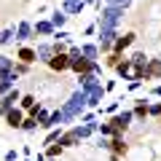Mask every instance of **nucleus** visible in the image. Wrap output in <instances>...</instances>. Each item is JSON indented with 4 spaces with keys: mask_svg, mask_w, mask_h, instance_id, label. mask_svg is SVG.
<instances>
[{
    "mask_svg": "<svg viewBox=\"0 0 161 161\" xmlns=\"http://www.w3.org/2000/svg\"><path fill=\"white\" fill-rule=\"evenodd\" d=\"M35 105H38L35 94H22V99H19V108H22V110H32Z\"/></svg>",
    "mask_w": 161,
    "mask_h": 161,
    "instance_id": "nucleus-25",
    "label": "nucleus"
},
{
    "mask_svg": "<svg viewBox=\"0 0 161 161\" xmlns=\"http://www.w3.org/2000/svg\"><path fill=\"white\" fill-rule=\"evenodd\" d=\"M14 32H16V43H27V40L35 35V30H32L30 22H19L16 27H14Z\"/></svg>",
    "mask_w": 161,
    "mask_h": 161,
    "instance_id": "nucleus-8",
    "label": "nucleus"
},
{
    "mask_svg": "<svg viewBox=\"0 0 161 161\" xmlns=\"http://www.w3.org/2000/svg\"><path fill=\"white\" fill-rule=\"evenodd\" d=\"M83 110H86V94H83V92L78 89V92H73V94H70V99L62 105L64 124H67V121H73V118H78V115L83 113Z\"/></svg>",
    "mask_w": 161,
    "mask_h": 161,
    "instance_id": "nucleus-2",
    "label": "nucleus"
},
{
    "mask_svg": "<svg viewBox=\"0 0 161 161\" xmlns=\"http://www.w3.org/2000/svg\"><path fill=\"white\" fill-rule=\"evenodd\" d=\"M14 86H16V83H14V80H11V78H8V75H6V78H0V99L6 97V94H8V92H11V89H14Z\"/></svg>",
    "mask_w": 161,
    "mask_h": 161,
    "instance_id": "nucleus-29",
    "label": "nucleus"
},
{
    "mask_svg": "<svg viewBox=\"0 0 161 161\" xmlns=\"http://www.w3.org/2000/svg\"><path fill=\"white\" fill-rule=\"evenodd\" d=\"M126 150H129V145H126V140H124V134H115V137H110V153L113 156H126Z\"/></svg>",
    "mask_w": 161,
    "mask_h": 161,
    "instance_id": "nucleus-10",
    "label": "nucleus"
},
{
    "mask_svg": "<svg viewBox=\"0 0 161 161\" xmlns=\"http://www.w3.org/2000/svg\"><path fill=\"white\" fill-rule=\"evenodd\" d=\"M115 73H118V78H124V80H134V64L124 57L118 64H115Z\"/></svg>",
    "mask_w": 161,
    "mask_h": 161,
    "instance_id": "nucleus-11",
    "label": "nucleus"
},
{
    "mask_svg": "<svg viewBox=\"0 0 161 161\" xmlns=\"http://www.w3.org/2000/svg\"><path fill=\"white\" fill-rule=\"evenodd\" d=\"M132 121H134V113L132 110H121V113H115V115H110V126L115 129V134H124L129 126H132Z\"/></svg>",
    "mask_w": 161,
    "mask_h": 161,
    "instance_id": "nucleus-3",
    "label": "nucleus"
},
{
    "mask_svg": "<svg viewBox=\"0 0 161 161\" xmlns=\"http://www.w3.org/2000/svg\"><path fill=\"white\" fill-rule=\"evenodd\" d=\"M32 30H35V35H40V38H51L57 30H54V24L48 22V19H40L38 24H32Z\"/></svg>",
    "mask_w": 161,
    "mask_h": 161,
    "instance_id": "nucleus-15",
    "label": "nucleus"
},
{
    "mask_svg": "<svg viewBox=\"0 0 161 161\" xmlns=\"http://www.w3.org/2000/svg\"><path fill=\"white\" fill-rule=\"evenodd\" d=\"M129 62L134 64V70H145V67H148V62H150V57L145 51H134L132 57H129Z\"/></svg>",
    "mask_w": 161,
    "mask_h": 161,
    "instance_id": "nucleus-21",
    "label": "nucleus"
},
{
    "mask_svg": "<svg viewBox=\"0 0 161 161\" xmlns=\"http://www.w3.org/2000/svg\"><path fill=\"white\" fill-rule=\"evenodd\" d=\"M94 32H97V24H89V27L83 30V35H94Z\"/></svg>",
    "mask_w": 161,
    "mask_h": 161,
    "instance_id": "nucleus-41",
    "label": "nucleus"
},
{
    "mask_svg": "<svg viewBox=\"0 0 161 161\" xmlns=\"http://www.w3.org/2000/svg\"><path fill=\"white\" fill-rule=\"evenodd\" d=\"M80 54H83L89 62H97L99 59V48L94 46V43H80Z\"/></svg>",
    "mask_w": 161,
    "mask_h": 161,
    "instance_id": "nucleus-22",
    "label": "nucleus"
},
{
    "mask_svg": "<svg viewBox=\"0 0 161 161\" xmlns=\"http://www.w3.org/2000/svg\"><path fill=\"white\" fill-rule=\"evenodd\" d=\"M75 80H78V89H80L83 94H86V92H92L94 86H99V78H97L94 73H80Z\"/></svg>",
    "mask_w": 161,
    "mask_h": 161,
    "instance_id": "nucleus-7",
    "label": "nucleus"
},
{
    "mask_svg": "<svg viewBox=\"0 0 161 161\" xmlns=\"http://www.w3.org/2000/svg\"><path fill=\"white\" fill-rule=\"evenodd\" d=\"M3 118H6V124H8L11 129H19V126H22V121H24V113H22V108L16 105V108H11Z\"/></svg>",
    "mask_w": 161,
    "mask_h": 161,
    "instance_id": "nucleus-12",
    "label": "nucleus"
},
{
    "mask_svg": "<svg viewBox=\"0 0 161 161\" xmlns=\"http://www.w3.org/2000/svg\"><path fill=\"white\" fill-rule=\"evenodd\" d=\"M19 129L30 134V132H35V129H38V121H35L32 115H30V118H24V121H22V126H19Z\"/></svg>",
    "mask_w": 161,
    "mask_h": 161,
    "instance_id": "nucleus-30",
    "label": "nucleus"
},
{
    "mask_svg": "<svg viewBox=\"0 0 161 161\" xmlns=\"http://www.w3.org/2000/svg\"><path fill=\"white\" fill-rule=\"evenodd\" d=\"M140 86H142V80H129V86H126V89H129V92H137Z\"/></svg>",
    "mask_w": 161,
    "mask_h": 161,
    "instance_id": "nucleus-40",
    "label": "nucleus"
},
{
    "mask_svg": "<svg viewBox=\"0 0 161 161\" xmlns=\"http://www.w3.org/2000/svg\"><path fill=\"white\" fill-rule=\"evenodd\" d=\"M16 59L24 62V64H32V62H38V54H35V48H30V46H19Z\"/></svg>",
    "mask_w": 161,
    "mask_h": 161,
    "instance_id": "nucleus-16",
    "label": "nucleus"
},
{
    "mask_svg": "<svg viewBox=\"0 0 161 161\" xmlns=\"http://www.w3.org/2000/svg\"><path fill=\"white\" fill-rule=\"evenodd\" d=\"M6 161H16V150H8V153H6Z\"/></svg>",
    "mask_w": 161,
    "mask_h": 161,
    "instance_id": "nucleus-43",
    "label": "nucleus"
},
{
    "mask_svg": "<svg viewBox=\"0 0 161 161\" xmlns=\"http://www.w3.org/2000/svg\"><path fill=\"white\" fill-rule=\"evenodd\" d=\"M11 70H14V59L6 57V54H0V78H6Z\"/></svg>",
    "mask_w": 161,
    "mask_h": 161,
    "instance_id": "nucleus-23",
    "label": "nucleus"
},
{
    "mask_svg": "<svg viewBox=\"0 0 161 161\" xmlns=\"http://www.w3.org/2000/svg\"><path fill=\"white\" fill-rule=\"evenodd\" d=\"M97 148H102V150H110V137H102V134H99V140H97Z\"/></svg>",
    "mask_w": 161,
    "mask_h": 161,
    "instance_id": "nucleus-36",
    "label": "nucleus"
},
{
    "mask_svg": "<svg viewBox=\"0 0 161 161\" xmlns=\"http://www.w3.org/2000/svg\"><path fill=\"white\" fill-rule=\"evenodd\" d=\"M35 54H38V62H48L54 57V43H38Z\"/></svg>",
    "mask_w": 161,
    "mask_h": 161,
    "instance_id": "nucleus-19",
    "label": "nucleus"
},
{
    "mask_svg": "<svg viewBox=\"0 0 161 161\" xmlns=\"http://www.w3.org/2000/svg\"><path fill=\"white\" fill-rule=\"evenodd\" d=\"M59 145H62V148H75V145H80V134H78V129H67V132L62 134V137H59Z\"/></svg>",
    "mask_w": 161,
    "mask_h": 161,
    "instance_id": "nucleus-13",
    "label": "nucleus"
},
{
    "mask_svg": "<svg viewBox=\"0 0 161 161\" xmlns=\"http://www.w3.org/2000/svg\"><path fill=\"white\" fill-rule=\"evenodd\" d=\"M46 161H57V158H46Z\"/></svg>",
    "mask_w": 161,
    "mask_h": 161,
    "instance_id": "nucleus-47",
    "label": "nucleus"
},
{
    "mask_svg": "<svg viewBox=\"0 0 161 161\" xmlns=\"http://www.w3.org/2000/svg\"><path fill=\"white\" fill-rule=\"evenodd\" d=\"M86 3H99V0H86Z\"/></svg>",
    "mask_w": 161,
    "mask_h": 161,
    "instance_id": "nucleus-46",
    "label": "nucleus"
},
{
    "mask_svg": "<svg viewBox=\"0 0 161 161\" xmlns=\"http://www.w3.org/2000/svg\"><path fill=\"white\" fill-rule=\"evenodd\" d=\"M62 124H64V115H62V108H59V110H54V113H51V118H48V126H46V129L62 126Z\"/></svg>",
    "mask_w": 161,
    "mask_h": 161,
    "instance_id": "nucleus-27",
    "label": "nucleus"
},
{
    "mask_svg": "<svg viewBox=\"0 0 161 161\" xmlns=\"http://www.w3.org/2000/svg\"><path fill=\"white\" fill-rule=\"evenodd\" d=\"M86 6H89L86 0H62V11L64 14H80Z\"/></svg>",
    "mask_w": 161,
    "mask_h": 161,
    "instance_id": "nucleus-18",
    "label": "nucleus"
},
{
    "mask_svg": "<svg viewBox=\"0 0 161 161\" xmlns=\"http://www.w3.org/2000/svg\"><path fill=\"white\" fill-rule=\"evenodd\" d=\"M22 156H27V158H30V156H32V148H30V145H24V148H22Z\"/></svg>",
    "mask_w": 161,
    "mask_h": 161,
    "instance_id": "nucleus-44",
    "label": "nucleus"
},
{
    "mask_svg": "<svg viewBox=\"0 0 161 161\" xmlns=\"http://www.w3.org/2000/svg\"><path fill=\"white\" fill-rule=\"evenodd\" d=\"M148 108H150V105H148V99H134V108H132V113H134V118H137V121H145V118H148Z\"/></svg>",
    "mask_w": 161,
    "mask_h": 161,
    "instance_id": "nucleus-20",
    "label": "nucleus"
},
{
    "mask_svg": "<svg viewBox=\"0 0 161 161\" xmlns=\"http://www.w3.org/2000/svg\"><path fill=\"white\" fill-rule=\"evenodd\" d=\"M24 161H32V158H24Z\"/></svg>",
    "mask_w": 161,
    "mask_h": 161,
    "instance_id": "nucleus-48",
    "label": "nucleus"
},
{
    "mask_svg": "<svg viewBox=\"0 0 161 161\" xmlns=\"http://www.w3.org/2000/svg\"><path fill=\"white\" fill-rule=\"evenodd\" d=\"M30 70V64H24V62H14V73H19V75H24Z\"/></svg>",
    "mask_w": 161,
    "mask_h": 161,
    "instance_id": "nucleus-35",
    "label": "nucleus"
},
{
    "mask_svg": "<svg viewBox=\"0 0 161 161\" xmlns=\"http://www.w3.org/2000/svg\"><path fill=\"white\" fill-rule=\"evenodd\" d=\"M30 115L38 121V126H40V129H46V126H48V118H51V113H48L46 108H40V105H35V108L30 110Z\"/></svg>",
    "mask_w": 161,
    "mask_h": 161,
    "instance_id": "nucleus-14",
    "label": "nucleus"
},
{
    "mask_svg": "<svg viewBox=\"0 0 161 161\" xmlns=\"http://www.w3.org/2000/svg\"><path fill=\"white\" fill-rule=\"evenodd\" d=\"M105 86L102 83H99V86H94L92 92H86V108H99V105H102V99H105Z\"/></svg>",
    "mask_w": 161,
    "mask_h": 161,
    "instance_id": "nucleus-6",
    "label": "nucleus"
},
{
    "mask_svg": "<svg viewBox=\"0 0 161 161\" xmlns=\"http://www.w3.org/2000/svg\"><path fill=\"white\" fill-rule=\"evenodd\" d=\"M121 59H124V54H115V51H110V57H108V64H110V67H115V64H118Z\"/></svg>",
    "mask_w": 161,
    "mask_h": 161,
    "instance_id": "nucleus-34",
    "label": "nucleus"
},
{
    "mask_svg": "<svg viewBox=\"0 0 161 161\" xmlns=\"http://www.w3.org/2000/svg\"><path fill=\"white\" fill-rule=\"evenodd\" d=\"M62 145L59 142H51V145H46V150H43V153H46V158H59V156H62Z\"/></svg>",
    "mask_w": 161,
    "mask_h": 161,
    "instance_id": "nucleus-26",
    "label": "nucleus"
},
{
    "mask_svg": "<svg viewBox=\"0 0 161 161\" xmlns=\"http://www.w3.org/2000/svg\"><path fill=\"white\" fill-rule=\"evenodd\" d=\"M19 99H22V92H19V89L14 86L11 92L6 94V97L0 99V115H6V113H8L11 108H16V102H19Z\"/></svg>",
    "mask_w": 161,
    "mask_h": 161,
    "instance_id": "nucleus-4",
    "label": "nucleus"
},
{
    "mask_svg": "<svg viewBox=\"0 0 161 161\" xmlns=\"http://www.w3.org/2000/svg\"><path fill=\"white\" fill-rule=\"evenodd\" d=\"M89 73H94V75L99 78V75H102V64H99V62H92V70H89Z\"/></svg>",
    "mask_w": 161,
    "mask_h": 161,
    "instance_id": "nucleus-39",
    "label": "nucleus"
},
{
    "mask_svg": "<svg viewBox=\"0 0 161 161\" xmlns=\"http://www.w3.org/2000/svg\"><path fill=\"white\" fill-rule=\"evenodd\" d=\"M67 19H70V16H67L64 11H62V8H54V11H51V16H48V22L54 24V30H64Z\"/></svg>",
    "mask_w": 161,
    "mask_h": 161,
    "instance_id": "nucleus-17",
    "label": "nucleus"
},
{
    "mask_svg": "<svg viewBox=\"0 0 161 161\" xmlns=\"http://www.w3.org/2000/svg\"><path fill=\"white\" fill-rule=\"evenodd\" d=\"M62 126H54V129H48V134L43 137V145H51V142H59V137H62Z\"/></svg>",
    "mask_w": 161,
    "mask_h": 161,
    "instance_id": "nucleus-24",
    "label": "nucleus"
},
{
    "mask_svg": "<svg viewBox=\"0 0 161 161\" xmlns=\"http://www.w3.org/2000/svg\"><path fill=\"white\" fill-rule=\"evenodd\" d=\"M51 38H54V40H62V43H67V40H70V38H73V35H70V32H67V30H57V32H54V35H51Z\"/></svg>",
    "mask_w": 161,
    "mask_h": 161,
    "instance_id": "nucleus-31",
    "label": "nucleus"
},
{
    "mask_svg": "<svg viewBox=\"0 0 161 161\" xmlns=\"http://www.w3.org/2000/svg\"><path fill=\"white\" fill-rule=\"evenodd\" d=\"M121 102H124V99H115V102H110L108 108H105V113H110V115H115V113H118V108H121Z\"/></svg>",
    "mask_w": 161,
    "mask_h": 161,
    "instance_id": "nucleus-33",
    "label": "nucleus"
},
{
    "mask_svg": "<svg viewBox=\"0 0 161 161\" xmlns=\"http://www.w3.org/2000/svg\"><path fill=\"white\" fill-rule=\"evenodd\" d=\"M150 97H161V83H158V86H153V89H150Z\"/></svg>",
    "mask_w": 161,
    "mask_h": 161,
    "instance_id": "nucleus-42",
    "label": "nucleus"
},
{
    "mask_svg": "<svg viewBox=\"0 0 161 161\" xmlns=\"http://www.w3.org/2000/svg\"><path fill=\"white\" fill-rule=\"evenodd\" d=\"M32 161H46V153H43V150H38V156H35Z\"/></svg>",
    "mask_w": 161,
    "mask_h": 161,
    "instance_id": "nucleus-45",
    "label": "nucleus"
},
{
    "mask_svg": "<svg viewBox=\"0 0 161 161\" xmlns=\"http://www.w3.org/2000/svg\"><path fill=\"white\" fill-rule=\"evenodd\" d=\"M124 11L126 8H118V6H102L97 19V27L99 30H118V24L124 22Z\"/></svg>",
    "mask_w": 161,
    "mask_h": 161,
    "instance_id": "nucleus-1",
    "label": "nucleus"
},
{
    "mask_svg": "<svg viewBox=\"0 0 161 161\" xmlns=\"http://www.w3.org/2000/svg\"><path fill=\"white\" fill-rule=\"evenodd\" d=\"M46 64L54 70V73H64V70H70V57H67V51L64 54H54Z\"/></svg>",
    "mask_w": 161,
    "mask_h": 161,
    "instance_id": "nucleus-5",
    "label": "nucleus"
},
{
    "mask_svg": "<svg viewBox=\"0 0 161 161\" xmlns=\"http://www.w3.org/2000/svg\"><path fill=\"white\" fill-rule=\"evenodd\" d=\"M80 124H94V113H80Z\"/></svg>",
    "mask_w": 161,
    "mask_h": 161,
    "instance_id": "nucleus-38",
    "label": "nucleus"
},
{
    "mask_svg": "<svg viewBox=\"0 0 161 161\" xmlns=\"http://www.w3.org/2000/svg\"><path fill=\"white\" fill-rule=\"evenodd\" d=\"M14 40H16L14 27H11V30H0V46H8V43H14Z\"/></svg>",
    "mask_w": 161,
    "mask_h": 161,
    "instance_id": "nucleus-28",
    "label": "nucleus"
},
{
    "mask_svg": "<svg viewBox=\"0 0 161 161\" xmlns=\"http://www.w3.org/2000/svg\"><path fill=\"white\" fill-rule=\"evenodd\" d=\"M134 38H137V35L134 32H124V35H118V38L113 40V51L115 54H124V48H129L134 43Z\"/></svg>",
    "mask_w": 161,
    "mask_h": 161,
    "instance_id": "nucleus-9",
    "label": "nucleus"
},
{
    "mask_svg": "<svg viewBox=\"0 0 161 161\" xmlns=\"http://www.w3.org/2000/svg\"><path fill=\"white\" fill-rule=\"evenodd\" d=\"M105 6H118V8H129L132 0H105Z\"/></svg>",
    "mask_w": 161,
    "mask_h": 161,
    "instance_id": "nucleus-32",
    "label": "nucleus"
},
{
    "mask_svg": "<svg viewBox=\"0 0 161 161\" xmlns=\"http://www.w3.org/2000/svg\"><path fill=\"white\" fill-rule=\"evenodd\" d=\"M148 115H156V118H161V102L150 105V108H148Z\"/></svg>",
    "mask_w": 161,
    "mask_h": 161,
    "instance_id": "nucleus-37",
    "label": "nucleus"
}]
</instances>
